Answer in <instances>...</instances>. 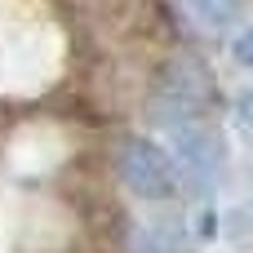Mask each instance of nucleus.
<instances>
[{"label":"nucleus","instance_id":"nucleus-2","mask_svg":"<svg viewBox=\"0 0 253 253\" xmlns=\"http://www.w3.org/2000/svg\"><path fill=\"white\" fill-rule=\"evenodd\" d=\"M116 173L138 200H156L160 205V200H178V191H182L173 156L165 147L147 142V138H125L116 147Z\"/></svg>","mask_w":253,"mask_h":253},{"label":"nucleus","instance_id":"nucleus-1","mask_svg":"<svg viewBox=\"0 0 253 253\" xmlns=\"http://www.w3.org/2000/svg\"><path fill=\"white\" fill-rule=\"evenodd\" d=\"M160 125L173 142V165H182L178 178H187L196 191H218L227 178V147L222 133L205 120L200 98L173 89L169 98H160Z\"/></svg>","mask_w":253,"mask_h":253},{"label":"nucleus","instance_id":"nucleus-4","mask_svg":"<svg viewBox=\"0 0 253 253\" xmlns=\"http://www.w3.org/2000/svg\"><path fill=\"white\" fill-rule=\"evenodd\" d=\"M187 4H191V18L209 31H231L245 18V0H187Z\"/></svg>","mask_w":253,"mask_h":253},{"label":"nucleus","instance_id":"nucleus-3","mask_svg":"<svg viewBox=\"0 0 253 253\" xmlns=\"http://www.w3.org/2000/svg\"><path fill=\"white\" fill-rule=\"evenodd\" d=\"M133 253H187V231L178 222H147L133 236Z\"/></svg>","mask_w":253,"mask_h":253}]
</instances>
